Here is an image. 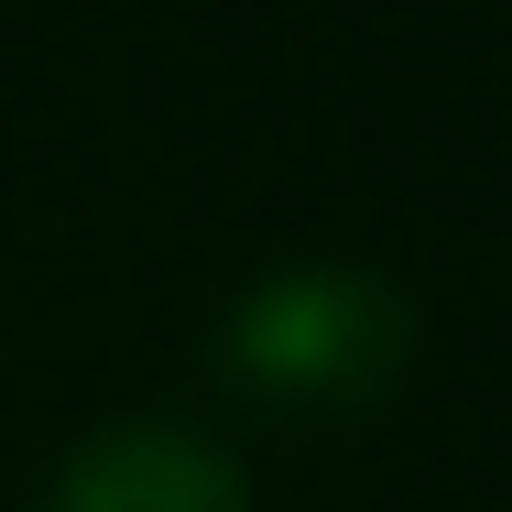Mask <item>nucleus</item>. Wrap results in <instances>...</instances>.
<instances>
[{
  "label": "nucleus",
  "instance_id": "f03ea898",
  "mask_svg": "<svg viewBox=\"0 0 512 512\" xmlns=\"http://www.w3.org/2000/svg\"><path fill=\"white\" fill-rule=\"evenodd\" d=\"M44 512H251V469L197 425L120 414L55 469Z\"/></svg>",
  "mask_w": 512,
  "mask_h": 512
},
{
  "label": "nucleus",
  "instance_id": "f257e3e1",
  "mask_svg": "<svg viewBox=\"0 0 512 512\" xmlns=\"http://www.w3.org/2000/svg\"><path fill=\"white\" fill-rule=\"evenodd\" d=\"M404 338H414V316L382 273H360V262H284V273H262L229 306L218 360H229V382L284 393V404H360L371 382L404 371Z\"/></svg>",
  "mask_w": 512,
  "mask_h": 512
}]
</instances>
